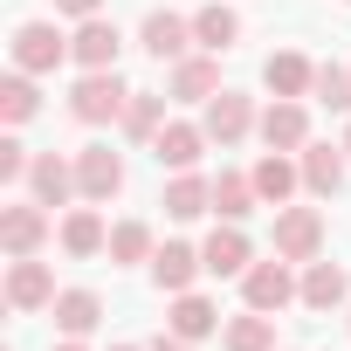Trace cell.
Wrapping results in <instances>:
<instances>
[{
  "label": "cell",
  "instance_id": "cell-35",
  "mask_svg": "<svg viewBox=\"0 0 351 351\" xmlns=\"http://www.w3.org/2000/svg\"><path fill=\"white\" fill-rule=\"evenodd\" d=\"M56 351H90V344H83V337H62V344H56Z\"/></svg>",
  "mask_w": 351,
  "mask_h": 351
},
{
  "label": "cell",
  "instance_id": "cell-30",
  "mask_svg": "<svg viewBox=\"0 0 351 351\" xmlns=\"http://www.w3.org/2000/svg\"><path fill=\"white\" fill-rule=\"evenodd\" d=\"M158 241H152V221H117L110 228V262H152Z\"/></svg>",
  "mask_w": 351,
  "mask_h": 351
},
{
  "label": "cell",
  "instance_id": "cell-33",
  "mask_svg": "<svg viewBox=\"0 0 351 351\" xmlns=\"http://www.w3.org/2000/svg\"><path fill=\"white\" fill-rule=\"evenodd\" d=\"M56 14H69V21H90V14H104V0H56Z\"/></svg>",
  "mask_w": 351,
  "mask_h": 351
},
{
  "label": "cell",
  "instance_id": "cell-6",
  "mask_svg": "<svg viewBox=\"0 0 351 351\" xmlns=\"http://www.w3.org/2000/svg\"><path fill=\"white\" fill-rule=\"evenodd\" d=\"M200 124H207V138H214L221 152H234V145H241V138L262 124V110H255V97H241V90H221V97H207Z\"/></svg>",
  "mask_w": 351,
  "mask_h": 351
},
{
  "label": "cell",
  "instance_id": "cell-4",
  "mask_svg": "<svg viewBox=\"0 0 351 351\" xmlns=\"http://www.w3.org/2000/svg\"><path fill=\"white\" fill-rule=\"evenodd\" d=\"M269 241L282 262H317L324 255V207H276Z\"/></svg>",
  "mask_w": 351,
  "mask_h": 351
},
{
  "label": "cell",
  "instance_id": "cell-18",
  "mask_svg": "<svg viewBox=\"0 0 351 351\" xmlns=\"http://www.w3.org/2000/svg\"><path fill=\"white\" fill-rule=\"evenodd\" d=\"M165 97H180V104H207V97H221V56H180L172 62V83H165Z\"/></svg>",
  "mask_w": 351,
  "mask_h": 351
},
{
  "label": "cell",
  "instance_id": "cell-34",
  "mask_svg": "<svg viewBox=\"0 0 351 351\" xmlns=\"http://www.w3.org/2000/svg\"><path fill=\"white\" fill-rule=\"evenodd\" d=\"M152 351H193V344H186V337H172V330H158V337H152Z\"/></svg>",
  "mask_w": 351,
  "mask_h": 351
},
{
  "label": "cell",
  "instance_id": "cell-15",
  "mask_svg": "<svg viewBox=\"0 0 351 351\" xmlns=\"http://www.w3.org/2000/svg\"><path fill=\"white\" fill-rule=\"evenodd\" d=\"M200 262H207V276H248V262H255V241L241 234V221H221V228L200 241Z\"/></svg>",
  "mask_w": 351,
  "mask_h": 351
},
{
  "label": "cell",
  "instance_id": "cell-20",
  "mask_svg": "<svg viewBox=\"0 0 351 351\" xmlns=\"http://www.w3.org/2000/svg\"><path fill=\"white\" fill-rule=\"evenodd\" d=\"M248 180H255V193H262V207H289V193L303 186V165H296L289 152H262V158H255V172H248Z\"/></svg>",
  "mask_w": 351,
  "mask_h": 351
},
{
  "label": "cell",
  "instance_id": "cell-29",
  "mask_svg": "<svg viewBox=\"0 0 351 351\" xmlns=\"http://www.w3.org/2000/svg\"><path fill=\"white\" fill-rule=\"evenodd\" d=\"M255 207H262V193H255L248 172H214V214L221 221H248Z\"/></svg>",
  "mask_w": 351,
  "mask_h": 351
},
{
  "label": "cell",
  "instance_id": "cell-5",
  "mask_svg": "<svg viewBox=\"0 0 351 351\" xmlns=\"http://www.w3.org/2000/svg\"><path fill=\"white\" fill-rule=\"evenodd\" d=\"M56 269L42 262V255H8V310H21V317H35V310H56Z\"/></svg>",
  "mask_w": 351,
  "mask_h": 351
},
{
  "label": "cell",
  "instance_id": "cell-11",
  "mask_svg": "<svg viewBox=\"0 0 351 351\" xmlns=\"http://www.w3.org/2000/svg\"><path fill=\"white\" fill-rule=\"evenodd\" d=\"M207 145H214V138H207V124H186V117H172V124L152 138V158H158V172H193Z\"/></svg>",
  "mask_w": 351,
  "mask_h": 351
},
{
  "label": "cell",
  "instance_id": "cell-27",
  "mask_svg": "<svg viewBox=\"0 0 351 351\" xmlns=\"http://www.w3.org/2000/svg\"><path fill=\"white\" fill-rule=\"evenodd\" d=\"M165 124H172V117H165V97H158V90H131V104H124V138H131V145H152Z\"/></svg>",
  "mask_w": 351,
  "mask_h": 351
},
{
  "label": "cell",
  "instance_id": "cell-12",
  "mask_svg": "<svg viewBox=\"0 0 351 351\" xmlns=\"http://www.w3.org/2000/svg\"><path fill=\"white\" fill-rule=\"evenodd\" d=\"M28 200H42V207H69V200H83V186H76V158L35 152V165H28Z\"/></svg>",
  "mask_w": 351,
  "mask_h": 351
},
{
  "label": "cell",
  "instance_id": "cell-13",
  "mask_svg": "<svg viewBox=\"0 0 351 351\" xmlns=\"http://www.w3.org/2000/svg\"><path fill=\"white\" fill-rule=\"evenodd\" d=\"M117 49H124V35H117V21H104V14L76 21V35H69L76 69H117Z\"/></svg>",
  "mask_w": 351,
  "mask_h": 351
},
{
  "label": "cell",
  "instance_id": "cell-37",
  "mask_svg": "<svg viewBox=\"0 0 351 351\" xmlns=\"http://www.w3.org/2000/svg\"><path fill=\"white\" fill-rule=\"evenodd\" d=\"M344 152H351V124H344Z\"/></svg>",
  "mask_w": 351,
  "mask_h": 351
},
{
  "label": "cell",
  "instance_id": "cell-28",
  "mask_svg": "<svg viewBox=\"0 0 351 351\" xmlns=\"http://www.w3.org/2000/svg\"><path fill=\"white\" fill-rule=\"evenodd\" d=\"M221 344L228 351H276V317L269 310H241L221 324Z\"/></svg>",
  "mask_w": 351,
  "mask_h": 351
},
{
  "label": "cell",
  "instance_id": "cell-16",
  "mask_svg": "<svg viewBox=\"0 0 351 351\" xmlns=\"http://www.w3.org/2000/svg\"><path fill=\"white\" fill-rule=\"evenodd\" d=\"M351 303V276H344V262H303V310H317V317H330V310H344Z\"/></svg>",
  "mask_w": 351,
  "mask_h": 351
},
{
  "label": "cell",
  "instance_id": "cell-36",
  "mask_svg": "<svg viewBox=\"0 0 351 351\" xmlns=\"http://www.w3.org/2000/svg\"><path fill=\"white\" fill-rule=\"evenodd\" d=\"M110 351H152V344H110Z\"/></svg>",
  "mask_w": 351,
  "mask_h": 351
},
{
  "label": "cell",
  "instance_id": "cell-2",
  "mask_svg": "<svg viewBox=\"0 0 351 351\" xmlns=\"http://www.w3.org/2000/svg\"><path fill=\"white\" fill-rule=\"evenodd\" d=\"M241 296H248V310H289V303H303V276H296V262H282V255H269V262H248V276H241Z\"/></svg>",
  "mask_w": 351,
  "mask_h": 351
},
{
  "label": "cell",
  "instance_id": "cell-3",
  "mask_svg": "<svg viewBox=\"0 0 351 351\" xmlns=\"http://www.w3.org/2000/svg\"><path fill=\"white\" fill-rule=\"evenodd\" d=\"M62 62H76V56H69V35H62L56 21H21V28H14V69L56 76Z\"/></svg>",
  "mask_w": 351,
  "mask_h": 351
},
{
  "label": "cell",
  "instance_id": "cell-7",
  "mask_svg": "<svg viewBox=\"0 0 351 351\" xmlns=\"http://www.w3.org/2000/svg\"><path fill=\"white\" fill-rule=\"evenodd\" d=\"M56 234V214L42 200H14V207H0V248L8 255H42V241Z\"/></svg>",
  "mask_w": 351,
  "mask_h": 351
},
{
  "label": "cell",
  "instance_id": "cell-31",
  "mask_svg": "<svg viewBox=\"0 0 351 351\" xmlns=\"http://www.w3.org/2000/svg\"><path fill=\"white\" fill-rule=\"evenodd\" d=\"M310 97H317L324 110H351V69H344V62H317V83H310Z\"/></svg>",
  "mask_w": 351,
  "mask_h": 351
},
{
  "label": "cell",
  "instance_id": "cell-1",
  "mask_svg": "<svg viewBox=\"0 0 351 351\" xmlns=\"http://www.w3.org/2000/svg\"><path fill=\"white\" fill-rule=\"evenodd\" d=\"M124 104H131V90H124L117 69H83L76 90H69V117L76 124H124Z\"/></svg>",
  "mask_w": 351,
  "mask_h": 351
},
{
  "label": "cell",
  "instance_id": "cell-21",
  "mask_svg": "<svg viewBox=\"0 0 351 351\" xmlns=\"http://www.w3.org/2000/svg\"><path fill=\"white\" fill-rule=\"evenodd\" d=\"M344 145H303L296 152V165H303V193H317V200H330L337 186H344Z\"/></svg>",
  "mask_w": 351,
  "mask_h": 351
},
{
  "label": "cell",
  "instance_id": "cell-23",
  "mask_svg": "<svg viewBox=\"0 0 351 351\" xmlns=\"http://www.w3.org/2000/svg\"><path fill=\"white\" fill-rule=\"evenodd\" d=\"M262 83H269V97H310L317 62H310L303 49H276V56L262 62Z\"/></svg>",
  "mask_w": 351,
  "mask_h": 351
},
{
  "label": "cell",
  "instance_id": "cell-24",
  "mask_svg": "<svg viewBox=\"0 0 351 351\" xmlns=\"http://www.w3.org/2000/svg\"><path fill=\"white\" fill-rule=\"evenodd\" d=\"M241 42V14L228 8V0H207V8L193 14V49H207V56H228Z\"/></svg>",
  "mask_w": 351,
  "mask_h": 351
},
{
  "label": "cell",
  "instance_id": "cell-17",
  "mask_svg": "<svg viewBox=\"0 0 351 351\" xmlns=\"http://www.w3.org/2000/svg\"><path fill=\"white\" fill-rule=\"evenodd\" d=\"M145 269H152V282H158L165 296H180V289H193V282L207 276V262H200V248H193V241H165Z\"/></svg>",
  "mask_w": 351,
  "mask_h": 351
},
{
  "label": "cell",
  "instance_id": "cell-26",
  "mask_svg": "<svg viewBox=\"0 0 351 351\" xmlns=\"http://www.w3.org/2000/svg\"><path fill=\"white\" fill-rule=\"evenodd\" d=\"M35 110H42L35 76H28V69H8V76H0V124H8V131H21Z\"/></svg>",
  "mask_w": 351,
  "mask_h": 351
},
{
  "label": "cell",
  "instance_id": "cell-10",
  "mask_svg": "<svg viewBox=\"0 0 351 351\" xmlns=\"http://www.w3.org/2000/svg\"><path fill=\"white\" fill-rule=\"evenodd\" d=\"M255 131H262L269 152H303V145H310V104H303V97H276Z\"/></svg>",
  "mask_w": 351,
  "mask_h": 351
},
{
  "label": "cell",
  "instance_id": "cell-8",
  "mask_svg": "<svg viewBox=\"0 0 351 351\" xmlns=\"http://www.w3.org/2000/svg\"><path fill=\"white\" fill-rule=\"evenodd\" d=\"M138 49H145L152 62H180V56H193V14L152 8V14H145V28H138Z\"/></svg>",
  "mask_w": 351,
  "mask_h": 351
},
{
  "label": "cell",
  "instance_id": "cell-25",
  "mask_svg": "<svg viewBox=\"0 0 351 351\" xmlns=\"http://www.w3.org/2000/svg\"><path fill=\"white\" fill-rule=\"evenodd\" d=\"M97 324H104V296L97 289H62L56 296V330L62 337H90Z\"/></svg>",
  "mask_w": 351,
  "mask_h": 351
},
{
  "label": "cell",
  "instance_id": "cell-32",
  "mask_svg": "<svg viewBox=\"0 0 351 351\" xmlns=\"http://www.w3.org/2000/svg\"><path fill=\"white\" fill-rule=\"evenodd\" d=\"M28 165H35V152L8 131V138H0V186H14V180H28Z\"/></svg>",
  "mask_w": 351,
  "mask_h": 351
},
{
  "label": "cell",
  "instance_id": "cell-22",
  "mask_svg": "<svg viewBox=\"0 0 351 351\" xmlns=\"http://www.w3.org/2000/svg\"><path fill=\"white\" fill-rule=\"evenodd\" d=\"M158 207H165V221H200V214H214V180H200V172H172Z\"/></svg>",
  "mask_w": 351,
  "mask_h": 351
},
{
  "label": "cell",
  "instance_id": "cell-19",
  "mask_svg": "<svg viewBox=\"0 0 351 351\" xmlns=\"http://www.w3.org/2000/svg\"><path fill=\"white\" fill-rule=\"evenodd\" d=\"M165 330H172V337H186V344L214 337V330H221V310H214V296H200V289H180V296H172V310H165Z\"/></svg>",
  "mask_w": 351,
  "mask_h": 351
},
{
  "label": "cell",
  "instance_id": "cell-38",
  "mask_svg": "<svg viewBox=\"0 0 351 351\" xmlns=\"http://www.w3.org/2000/svg\"><path fill=\"white\" fill-rule=\"evenodd\" d=\"M344 324H351V303H344Z\"/></svg>",
  "mask_w": 351,
  "mask_h": 351
},
{
  "label": "cell",
  "instance_id": "cell-9",
  "mask_svg": "<svg viewBox=\"0 0 351 351\" xmlns=\"http://www.w3.org/2000/svg\"><path fill=\"white\" fill-rule=\"evenodd\" d=\"M76 186H83L90 207L117 200V193H124V158H117L110 145H83V152H76Z\"/></svg>",
  "mask_w": 351,
  "mask_h": 351
},
{
  "label": "cell",
  "instance_id": "cell-14",
  "mask_svg": "<svg viewBox=\"0 0 351 351\" xmlns=\"http://www.w3.org/2000/svg\"><path fill=\"white\" fill-rule=\"evenodd\" d=\"M56 241H62V248H69L76 262H90V255H110V221H104V214H97L90 200H83V207H69V214H62Z\"/></svg>",
  "mask_w": 351,
  "mask_h": 351
}]
</instances>
